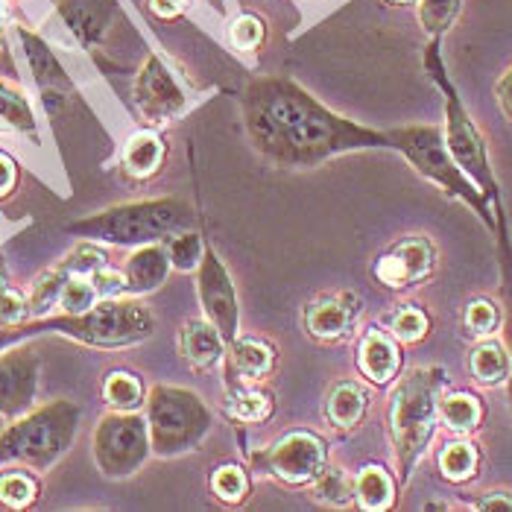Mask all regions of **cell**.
I'll use <instances>...</instances> for the list:
<instances>
[{
	"instance_id": "7dc6e473",
	"label": "cell",
	"mask_w": 512,
	"mask_h": 512,
	"mask_svg": "<svg viewBox=\"0 0 512 512\" xmlns=\"http://www.w3.org/2000/svg\"><path fill=\"white\" fill-rule=\"evenodd\" d=\"M150 9L156 12L158 18L170 21V18L182 15V9H185V0H150Z\"/></svg>"
},
{
	"instance_id": "4fadbf2b",
	"label": "cell",
	"mask_w": 512,
	"mask_h": 512,
	"mask_svg": "<svg viewBox=\"0 0 512 512\" xmlns=\"http://www.w3.org/2000/svg\"><path fill=\"white\" fill-rule=\"evenodd\" d=\"M18 41H21V50H24V59L30 65V74L36 79L41 91V103L47 109L50 118H56L74 97V82L68 77V71L62 68V62L56 59V53L50 50V44L41 39L39 33L27 30V27H18Z\"/></svg>"
},
{
	"instance_id": "83f0119b",
	"label": "cell",
	"mask_w": 512,
	"mask_h": 512,
	"mask_svg": "<svg viewBox=\"0 0 512 512\" xmlns=\"http://www.w3.org/2000/svg\"><path fill=\"white\" fill-rule=\"evenodd\" d=\"M0 120L6 126L18 129L21 135H30L33 141H39V120H36L27 94L6 79H0Z\"/></svg>"
},
{
	"instance_id": "8fae6325",
	"label": "cell",
	"mask_w": 512,
	"mask_h": 512,
	"mask_svg": "<svg viewBox=\"0 0 512 512\" xmlns=\"http://www.w3.org/2000/svg\"><path fill=\"white\" fill-rule=\"evenodd\" d=\"M41 381V360L33 343L0 352V416L18 419L36 407Z\"/></svg>"
},
{
	"instance_id": "816d5d0a",
	"label": "cell",
	"mask_w": 512,
	"mask_h": 512,
	"mask_svg": "<svg viewBox=\"0 0 512 512\" xmlns=\"http://www.w3.org/2000/svg\"><path fill=\"white\" fill-rule=\"evenodd\" d=\"M0 24H3V21H0Z\"/></svg>"
},
{
	"instance_id": "7bdbcfd3",
	"label": "cell",
	"mask_w": 512,
	"mask_h": 512,
	"mask_svg": "<svg viewBox=\"0 0 512 512\" xmlns=\"http://www.w3.org/2000/svg\"><path fill=\"white\" fill-rule=\"evenodd\" d=\"M91 281L100 293V299H112V296H123L126 293V278L120 270H112L109 264L100 267L97 273H91Z\"/></svg>"
},
{
	"instance_id": "d6986e66",
	"label": "cell",
	"mask_w": 512,
	"mask_h": 512,
	"mask_svg": "<svg viewBox=\"0 0 512 512\" xmlns=\"http://www.w3.org/2000/svg\"><path fill=\"white\" fill-rule=\"evenodd\" d=\"M170 270H173V264H170V255H167V246L164 243L135 246V252L123 264L126 293H132V296L153 293V290H158L167 281Z\"/></svg>"
},
{
	"instance_id": "5bb4252c",
	"label": "cell",
	"mask_w": 512,
	"mask_h": 512,
	"mask_svg": "<svg viewBox=\"0 0 512 512\" xmlns=\"http://www.w3.org/2000/svg\"><path fill=\"white\" fill-rule=\"evenodd\" d=\"M436 246L431 237L410 235L401 237L390 252H384L375 264V278L390 290H407L422 284L434 273Z\"/></svg>"
},
{
	"instance_id": "ba28073f",
	"label": "cell",
	"mask_w": 512,
	"mask_h": 512,
	"mask_svg": "<svg viewBox=\"0 0 512 512\" xmlns=\"http://www.w3.org/2000/svg\"><path fill=\"white\" fill-rule=\"evenodd\" d=\"M425 65H428L431 77L436 79L442 97H445V129L442 132H445V144H448L451 156L460 164V170L489 197V202L498 199L501 188H498V179H495V170H492V161H489L486 141H483L472 115L466 112L457 88L451 85V79L445 77V68H442V59H439V41H434L428 47Z\"/></svg>"
},
{
	"instance_id": "1f68e13d",
	"label": "cell",
	"mask_w": 512,
	"mask_h": 512,
	"mask_svg": "<svg viewBox=\"0 0 512 512\" xmlns=\"http://www.w3.org/2000/svg\"><path fill=\"white\" fill-rule=\"evenodd\" d=\"M39 477L27 469H6L0 472V504L9 510H27L39 501Z\"/></svg>"
},
{
	"instance_id": "ffe728a7",
	"label": "cell",
	"mask_w": 512,
	"mask_h": 512,
	"mask_svg": "<svg viewBox=\"0 0 512 512\" xmlns=\"http://www.w3.org/2000/svg\"><path fill=\"white\" fill-rule=\"evenodd\" d=\"M226 349H229V343L208 319H191L179 331V352L197 369L217 366L226 355Z\"/></svg>"
},
{
	"instance_id": "603a6c76",
	"label": "cell",
	"mask_w": 512,
	"mask_h": 512,
	"mask_svg": "<svg viewBox=\"0 0 512 512\" xmlns=\"http://www.w3.org/2000/svg\"><path fill=\"white\" fill-rule=\"evenodd\" d=\"M495 208V240H498V270H501V302H504V334H507V349L512 357V240H510V223H507V211L501 197L492 199ZM510 407H512V372L510 381Z\"/></svg>"
},
{
	"instance_id": "44dd1931",
	"label": "cell",
	"mask_w": 512,
	"mask_h": 512,
	"mask_svg": "<svg viewBox=\"0 0 512 512\" xmlns=\"http://www.w3.org/2000/svg\"><path fill=\"white\" fill-rule=\"evenodd\" d=\"M164 156H167V147L161 141V135L153 132V129H144V132H135L123 153H120V164H123V173L132 176V179H150L156 176L164 164Z\"/></svg>"
},
{
	"instance_id": "277c9868",
	"label": "cell",
	"mask_w": 512,
	"mask_h": 512,
	"mask_svg": "<svg viewBox=\"0 0 512 512\" xmlns=\"http://www.w3.org/2000/svg\"><path fill=\"white\" fill-rule=\"evenodd\" d=\"M79 416V404L68 398H56L12 419L0 431V466L18 463L36 472L53 469L77 439Z\"/></svg>"
},
{
	"instance_id": "5b68a950",
	"label": "cell",
	"mask_w": 512,
	"mask_h": 512,
	"mask_svg": "<svg viewBox=\"0 0 512 512\" xmlns=\"http://www.w3.org/2000/svg\"><path fill=\"white\" fill-rule=\"evenodd\" d=\"M188 220H191V208L182 199H141V202L112 205L106 211L74 220L65 226V232L94 243L144 246V243H161L170 235L182 232Z\"/></svg>"
},
{
	"instance_id": "e575fe53",
	"label": "cell",
	"mask_w": 512,
	"mask_h": 512,
	"mask_svg": "<svg viewBox=\"0 0 512 512\" xmlns=\"http://www.w3.org/2000/svg\"><path fill=\"white\" fill-rule=\"evenodd\" d=\"M164 246H167L173 270H179V273L199 270V264L205 258V246H202V237L197 232H176V235L167 237Z\"/></svg>"
},
{
	"instance_id": "3957f363",
	"label": "cell",
	"mask_w": 512,
	"mask_h": 512,
	"mask_svg": "<svg viewBox=\"0 0 512 512\" xmlns=\"http://www.w3.org/2000/svg\"><path fill=\"white\" fill-rule=\"evenodd\" d=\"M21 334H62L91 349H126L153 337L156 316L138 299H100L94 308L82 314L39 316L15 325Z\"/></svg>"
},
{
	"instance_id": "ac0fdd59",
	"label": "cell",
	"mask_w": 512,
	"mask_h": 512,
	"mask_svg": "<svg viewBox=\"0 0 512 512\" xmlns=\"http://www.w3.org/2000/svg\"><path fill=\"white\" fill-rule=\"evenodd\" d=\"M357 366L363 378H369L378 387H387L401 372V343L390 331H366L357 346Z\"/></svg>"
},
{
	"instance_id": "f907efd6",
	"label": "cell",
	"mask_w": 512,
	"mask_h": 512,
	"mask_svg": "<svg viewBox=\"0 0 512 512\" xmlns=\"http://www.w3.org/2000/svg\"><path fill=\"white\" fill-rule=\"evenodd\" d=\"M0 331H3V325H0Z\"/></svg>"
},
{
	"instance_id": "ab89813d",
	"label": "cell",
	"mask_w": 512,
	"mask_h": 512,
	"mask_svg": "<svg viewBox=\"0 0 512 512\" xmlns=\"http://www.w3.org/2000/svg\"><path fill=\"white\" fill-rule=\"evenodd\" d=\"M273 410V398L261 390H240L229 401V413L237 422H264Z\"/></svg>"
},
{
	"instance_id": "60d3db41",
	"label": "cell",
	"mask_w": 512,
	"mask_h": 512,
	"mask_svg": "<svg viewBox=\"0 0 512 512\" xmlns=\"http://www.w3.org/2000/svg\"><path fill=\"white\" fill-rule=\"evenodd\" d=\"M229 39L237 50H255L264 41V21L255 15H240L229 27Z\"/></svg>"
},
{
	"instance_id": "2e32d148",
	"label": "cell",
	"mask_w": 512,
	"mask_h": 512,
	"mask_svg": "<svg viewBox=\"0 0 512 512\" xmlns=\"http://www.w3.org/2000/svg\"><path fill=\"white\" fill-rule=\"evenodd\" d=\"M360 316V296L349 290H337L328 296H319L305 308V331L319 343H340L352 334Z\"/></svg>"
},
{
	"instance_id": "8d00e7d4",
	"label": "cell",
	"mask_w": 512,
	"mask_h": 512,
	"mask_svg": "<svg viewBox=\"0 0 512 512\" xmlns=\"http://www.w3.org/2000/svg\"><path fill=\"white\" fill-rule=\"evenodd\" d=\"M211 492L223 504H243L246 495H249V477L240 466L226 463V466H220L217 472L211 474Z\"/></svg>"
},
{
	"instance_id": "7402d4cb",
	"label": "cell",
	"mask_w": 512,
	"mask_h": 512,
	"mask_svg": "<svg viewBox=\"0 0 512 512\" xmlns=\"http://www.w3.org/2000/svg\"><path fill=\"white\" fill-rule=\"evenodd\" d=\"M469 372L480 387H501L510 381L512 357L507 343L495 340V337H483L477 340V346L469 355Z\"/></svg>"
},
{
	"instance_id": "e0dca14e",
	"label": "cell",
	"mask_w": 512,
	"mask_h": 512,
	"mask_svg": "<svg viewBox=\"0 0 512 512\" xmlns=\"http://www.w3.org/2000/svg\"><path fill=\"white\" fill-rule=\"evenodd\" d=\"M56 9H59L62 24L71 30V36L82 47H94L106 39L112 18H115L112 0H59Z\"/></svg>"
},
{
	"instance_id": "d590c367",
	"label": "cell",
	"mask_w": 512,
	"mask_h": 512,
	"mask_svg": "<svg viewBox=\"0 0 512 512\" xmlns=\"http://www.w3.org/2000/svg\"><path fill=\"white\" fill-rule=\"evenodd\" d=\"M463 9V0H419V24L428 36L439 39L445 30L454 27L457 15Z\"/></svg>"
},
{
	"instance_id": "836d02e7",
	"label": "cell",
	"mask_w": 512,
	"mask_h": 512,
	"mask_svg": "<svg viewBox=\"0 0 512 512\" xmlns=\"http://www.w3.org/2000/svg\"><path fill=\"white\" fill-rule=\"evenodd\" d=\"M501 325H504V308L495 305L492 299H483V296L472 299L463 311V328L474 340L492 337Z\"/></svg>"
},
{
	"instance_id": "f1b7e54d",
	"label": "cell",
	"mask_w": 512,
	"mask_h": 512,
	"mask_svg": "<svg viewBox=\"0 0 512 512\" xmlns=\"http://www.w3.org/2000/svg\"><path fill=\"white\" fill-rule=\"evenodd\" d=\"M74 276L68 267H65V261H59L56 267H50V270H44L36 281H33V287H30V293H27V305H30V319H39V316L50 314V308H59V296H62V287H65V281Z\"/></svg>"
},
{
	"instance_id": "ee69618b",
	"label": "cell",
	"mask_w": 512,
	"mask_h": 512,
	"mask_svg": "<svg viewBox=\"0 0 512 512\" xmlns=\"http://www.w3.org/2000/svg\"><path fill=\"white\" fill-rule=\"evenodd\" d=\"M472 507L480 512H512V492H504V489L486 492L474 501Z\"/></svg>"
},
{
	"instance_id": "9c48e42d",
	"label": "cell",
	"mask_w": 512,
	"mask_h": 512,
	"mask_svg": "<svg viewBox=\"0 0 512 512\" xmlns=\"http://www.w3.org/2000/svg\"><path fill=\"white\" fill-rule=\"evenodd\" d=\"M94 463L97 469L106 474L109 480H126L138 472L150 454H153V442H150V425L147 416H138V410H112L100 419L97 431H94Z\"/></svg>"
},
{
	"instance_id": "30bf717a",
	"label": "cell",
	"mask_w": 512,
	"mask_h": 512,
	"mask_svg": "<svg viewBox=\"0 0 512 512\" xmlns=\"http://www.w3.org/2000/svg\"><path fill=\"white\" fill-rule=\"evenodd\" d=\"M264 469L290 486L314 483L319 472L328 466V445L322 436L311 431H293L261 457Z\"/></svg>"
},
{
	"instance_id": "6da1fadb",
	"label": "cell",
	"mask_w": 512,
	"mask_h": 512,
	"mask_svg": "<svg viewBox=\"0 0 512 512\" xmlns=\"http://www.w3.org/2000/svg\"><path fill=\"white\" fill-rule=\"evenodd\" d=\"M243 120L255 150L281 167H316L343 153L393 150L390 132L325 109L302 85L284 77H261L246 88Z\"/></svg>"
},
{
	"instance_id": "bcb514c9",
	"label": "cell",
	"mask_w": 512,
	"mask_h": 512,
	"mask_svg": "<svg viewBox=\"0 0 512 512\" xmlns=\"http://www.w3.org/2000/svg\"><path fill=\"white\" fill-rule=\"evenodd\" d=\"M495 97H498V109L512 123V68L495 82Z\"/></svg>"
},
{
	"instance_id": "484cf974",
	"label": "cell",
	"mask_w": 512,
	"mask_h": 512,
	"mask_svg": "<svg viewBox=\"0 0 512 512\" xmlns=\"http://www.w3.org/2000/svg\"><path fill=\"white\" fill-rule=\"evenodd\" d=\"M439 422L454 434H474L483 425V404L472 393H445L439 398Z\"/></svg>"
},
{
	"instance_id": "4dcf8cb0",
	"label": "cell",
	"mask_w": 512,
	"mask_h": 512,
	"mask_svg": "<svg viewBox=\"0 0 512 512\" xmlns=\"http://www.w3.org/2000/svg\"><path fill=\"white\" fill-rule=\"evenodd\" d=\"M439 474L448 480V483H466L472 480L477 469H480V451L474 442L466 439H457V442H448L442 451H439Z\"/></svg>"
},
{
	"instance_id": "74e56055",
	"label": "cell",
	"mask_w": 512,
	"mask_h": 512,
	"mask_svg": "<svg viewBox=\"0 0 512 512\" xmlns=\"http://www.w3.org/2000/svg\"><path fill=\"white\" fill-rule=\"evenodd\" d=\"M97 302H100V293H97L91 276H71L65 281L62 296H59L62 314H82V311L94 308Z\"/></svg>"
},
{
	"instance_id": "d6a6232c",
	"label": "cell",
	"mask_w": 512,
	"mask_h": 512,
	"mask_svg": "<svg viewBox=\"0 0 512 512\" xmlns=\"http://www.w3.org/2000/svg\"><path fill=\"white\" fill-rule=\"evenodd\" d=\"M314 498L331 507H346L355 501V477L337 466H325L314 480Z\"/></svg>"
},
{
	"instance_id": "7c38bea8",
	"label": "cell",
	"mask_w": 512,
	"mask_h": 512,
	"mask_svg": "<svg viewBox=\"0 0 512 512\" xmlns=\"http://www.w3.org/2000/svg\"><path fill=\"white\" fill-rule=\"evenodd\" d=\"M197 290L202 311H205V319L223 334L226 343H235L237 325H240L235 284H232L229 270L223 267V261L214 252H205V258L199 264Z\"/></svg>"
},
{
	"instance_id": "f546056e",
	"label": "cell",
	"mask_w": 512,
	"mask_h": 512,
	"mask_svg": "<svg viewBox=\"0 0 512 512\" xmlns=\"http://www.w3.org/2000/svg\"><path fill=\"white\" fill-rule=\"evenodd\" d=\"M103 401L112 407V410H138L147 404V393H144V384L135 372H126V369H112L106 378H103Z\"/></svg>"
},
{
	"instance_id": "c3c4849f",
	"label": "cell",
	"mask_w": 512,
	"mask_h": 512,
	"mask_svg": "<svg viewBox=\"0 0 512 512\" xmlns=\"http://www.w3.org/2000/svg\"><path fill=\"white\" fill-rule=\"evenodd\" d=\"M6 290H9V281H6V273L0 270V296H3Z\"/></svg>"
},
{
	"instance_id": "b9f144b4",
	"label": "cell",
	"mask_w": 512,
	"mask_h": 512,
	"mask_svg": "<svg viewBox=\"0 0 512 512\" xmlns=\"http://www.w3.org/2000/svg\"><path fill=\"white\" fill-rule=\"evenodd\" d=\"M27 319H30L27 296L9 287V290L0 296V325H3V328H15V325H21V322H27Z\"/></svg>"
},
{
	"instance_id": "f6af8a7d",
	"label": "cell",
	"mask_w": 512,
	"mask_h": 512,
	"mask_svg": "<svg viewBox=\"0 0 512 512\" xmlns=\"http://www.w3.org/2000/svg\"><path fill=\"white\" fill-rule=\"evenodd\" d=\"M15 188H18V164L12 156L0 153V199L12 197Z\"/></svg>"
},
{
	"instance_id": "7a4b0ae2",
	"label": "cell",
	"mask_w": 512,
	"mask_h": 512,
	"mask_svg": "<svg viewBox=\"0 0 512 512\" xmlns=\"http://www.w3.org/2000/svg\"><path fill=\"white\" fill-rule=\"evenodd\" d=\"M445 384H448V372L442 366H416L393 390L387 422H390L395 472L401 486L413 477L419 460L425 457L434 439L439 425V398Z\"/></svg>"
},
{
	"instance_id": "681fc988",
	"label": "cell",
	"mask_w": 512,
	"mask_h": 512,
	"mask_svg": "<svg viewBox=\"0 0 512 512\" xmlns=\"http://www.w3.org/2000/svg\"><path fill=\"white\" fill-rule=\"evenodd\" d=\"M393 3H419V0H393Z\"/></svg>"
},
{
	"instance_id": "d4e9b609",
	"label": "cell",
	"mask_w": 512,
	"mask_h": 512,
	"mask_svg": "<svg viewBox=\"0 0 512 512\" xmlns=\"http://www.w3.org/2000/svg\"><path fill=\"white\" fill-rule=\"evenodd\" d=\"M369 410V395L357 381H340L325 398V416L337 428H355Z\"/></svg>"
},
{
	"instance_id": "9a60e30c",
	"label": "cell",
	"mask_w": 512,
	"mask_h": 512,
	"mask_svg": "<svg viewBox=\"0 0 512 512\" xmlns=\"http://www.w3.org/2000/svg\"><path fill=\"white\" fill-rule=\"evenodd\" d=\"M135 103H138V112L150 123H167L185 109V94H182L179 82L173 79V74L167 71V65L156 53H150L138 71Z\"/></svg>"
},
{
	"instance_id": "cb8c5ba5",
	"label": "cell",
	"mask_w": 512,
	"mask_h": 512,
	"mask_svg": "<svg viewBox=\"0 0 512 512\" xmlns=\"http://www.w3.org/2000/svg\"><path fill=\"white\" fill-rule=\"evenodd\" d=\"M276 366V349L255 337H237L229 343V375H240L246 381H261Z\"/></svg>"
},
{
	"instance_id": "4316f807",
	"label": "cell",
	"mask_w": 512,
	"mask_h": 512,
	"mask_svg": "<svg viewBox=\"0 0 512 512\" xmlns=\"http://www.w3.org/2000/svg\"><path fill=\"white\" fill-rule=\"evenodd\" d=\"M355 498L363 510H390L395 501L393 474L384 472L381 466H366V469H360L355 477Z\"/></svg>"
},
{
	"instance_id": "f35d334b",
	"label": "cell",
	"mask_w": 512,
	"mask_h": 512,
	"mask_svg": "<svg viewBox=\"0 0 512 512\" xmlns=\"http://www.w3.org/2000/svg\"><path fill=\"white\" fill-rule=\"evenodd\" d=\"M431 328V319L422 308L416 305H404L398 308L390 319V334H393L398 343H419Z\"/></svg>"
},
{
	"instance_id": "52a82bcc",
	"label": "cell",
	"mask_w": 512,
	"mask_h": 512,
	"mask_svg": "<svg viewBox=\"0 0 512 512\" xmlns=\"http://www.w3.org/2000/svg\"><path fill=\"white\" fill-rule=\"evenodd\" d=\"M147 425L156 457L197 451L211 431V410L194 390L158 384L147 393Z\"/></svg>"
},
{
	"instance_id": "8992f818",
	"label": "cell",
	"mask_w": 512,
	"mask_h": 512,
	"mask_svg": "<svg viewBox=\"0 0 512 512\" xmlns=\"http://www.w3.org/2000/svg\"><path fill=\"white\" fill-rule=\"evenodd\" d=\"M390 144L395 153L410 161V167H416L419 176H425L428 182H434L436 188L451 199H460L463 205H469L474 214L483 220V226L495 235V208L489 197L474 185L472 179L460 170V164L454 161L448 144H445V132L439 126H401L390 129Z\"/></svg>"
}]
</instances>
